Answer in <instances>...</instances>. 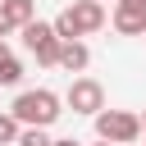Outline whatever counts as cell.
Returning a JSON list of instances; mask_svg holds the SVG:
<instances>
[{"mask_svg":"<svg viewBox=\"0 0 146 146\" xmlns=\"http://www.w3.org/2000/svg\"><path fill=\"white\" fill-rule=\"evenodd\" d=\"M9 114L23 123V128H50L59 114H64V96H55L50 87H36V91H18Z\"/></svg>","mask_w":146,"mask_h":146,"instance_id":"1","label":"cell"},{"mask_svg":"<svg viewBox=\"0 0 146 146\" xmlns=\"http://www.w3.org/2000/svg\"><path fill=\"white\" fill-rule=\"evenodd\" d=\"M96 27H105V5H100V0H73V5L59 9V18H55L59 41H82V36H91Z\"/></svg>","mask_w":146,"mask_h":146,"instance_id":"2","label":"cell"},{"mask_svg":"<svg viewBox=\"0 0 146 146\" xmlns=\"http://www.w3.org/2000/svg\"><path fill=\"white\" fill-rule=\"evenodd\" d=\"M23 32V46L36 55V64L41 68H59V32H55V23H41V18H32V23H23L18 27Z\"/></svg>","mask_w":146,"mask_h":146,"instance_id":"3","label":"cell"},{"mask_svg":"<svg viewBox=\"0 0 146 146\" xmlns=\"http://www.w3.org/2000/svg\"><path fill=\"white\" fill-rule=\"evenodd\" d=\"M96 137L100 141H114V146H132L141 137V119L132 110H100L96 114Z\"/></svg>","mask_w":146,"mask_h":146,"instance_id":"4","label":"cell"},{"mask_svg":"<svg viewBox=\"0 0 146 146\" xmlns=\"http://www.w3.org/2000/svg\"><path fill=\"white\" fill-rule=\"evenodd\" d=\"M64 105L73 110V114H100L105 110V87L96 82V78H73L68 82V91H64Z\"/></svg>","mask_w":146,"mask_h":146,"instance_id":"5","label":"cell"},{"mask_svg":"<svg viewBox=\"0 0 146 146\" xmlns=\"http://www.w3.org/2000/svg\"><path fill=\"white\" fill-rule=\"evenodd\" d=\"M110 23H114V32H119V36H141V32H146V9H137V5L119 0V5H114V14H110Z\"/></svg>","mask_w":146,"mask_h":146,"instance_id":"6","label":"cell"},{"mask_svg":"<svg viewBox=\"0 0 146 146\" xmlns=\"http://www.w3.org/2000/svg\"><path fill=\"white\" fill-rule=\"evenodd\" d=\"M91 64V50L82 46V41H64L59 46V68H68V73H82Z\"/></svg>","mask_w":146,"mask_h":146,"instance_id":"7","label":"cell"},{"mask_svg":"<svg viewBox=\"0 0 146 146\" xmlns=\"http://www.w3.org/2000/svg\"><path fill=\"white\" fill-rule=\"evenodd\" d=\"M0 5H5V14L14 18V27H23V23L36 18V0H0Z\"/></svg>","mask_w":146,"mask_h":146,"instance_id":"8","label":"cell"},{"mask_svg":"<svg viewBox=\"0 0 146 146\" xmlns=\"http://www.w3.org/2000/svg\"><path fill=\"white\" fill-rule=\"evenodd\" d=\"M18 82H23V59L18 55L0 59V87H18Z\"/></svg>","mask_w":146,"mask_h":146,"instance_id":"9","label":"cell"},{"mask_svg":"<svg viewBox=\"0 0 146 146\" xmlns=\"http://www.w3.org/2000/svg\"><path fill=\"white\" fill-rule=\"evenodd\" d=\"M55 137L46 132V128H18V141L14 146H50Z\"/></svg>","mask_w":146,"mask_h":146,"instance_id":"10","label":"cell"},{"mask_svg":"<svg viewBox=\"0 0 146 146\" xmlns=\"http://www.w3.org/2000/svg\"><path fill=\"white\" fill-rule=\"evenodd\" d=\"M18 128H23V123L5 110V114H0V146H14V141H18Z\"/></svg>","mask_w":146,"mask_h":146,"instance_id":"11","label":"cell"},{"mask_svg":"<svg viewBox=\"0 0 146 146\" xmlns=\"http://www.w3.org/2000/svg\"><path fill=\"white\" fill-rule=\"evenodd\" d=\"M9 32H18V27H14V18H9L5 5H0V36H9Z\"/></svg>","mask_w":146,"mask_h":146,"instance_id":"12","label":"cell"},{"mask_svg":"<svg viewBox=\"0 0 146 146\" xmlns=\"http://www.w3.org/2000/svg\"><path fill=\"white\" fill-rule=\"evenodd\" d=\"M50 146H82V141H78V137H55Z\"/></svg>","mask_w":146,"mask_h":146,"instance_id":"13","label":"cell"},{"mask_svg":"<svg viewBox=\"0 0 146 146\" xmlns=\"http://www.w3.org/2000/svg\"><path fill=\"white\" fill-rule=\"evenodd\" d=\"M0 59H9V46H5V36H0Z\"/></svg>","mask_w":146,"mask_h":146,"instance_id":"14","label":"cell"},{"mask_svg":"<svg viewBox=\"0 0 146 146\" xmlns=\"http://www.w3.org/2000/svg\"><path fill=\"white\" fill-rule=\"evenodd\" d=\"M137 119H141V132H146V110H141V114H137Z\"/></svg>","mask_w":146,"mask_h":146,"instance_id":"15","label":"cell"},{"mask_svg":"<svg viewBox=\"0 0 146 146\" xmlns=\"http://www.w3.org/2000/svg\"><path fill=\"white\" fill-rule=\"evenodd\" d=\"M128 5H137V9H146V0H128Z\"/></svg>","mask_w":146,"mask_h":146,"instance_id":"16","label":"cell"},{"mask_svg":"<svg viewBox=\"0 0 146 146\" xmlns=\"http://www.w3.org/2000/svg\"><path fill=\"white\" fill-rule=\"evenodd\" d=\"M96 146H114V141H100V137H96Z\"/></svg>","mask_w":146,"mask_h":146,"instance_id":"17","label":"cell"},{"mask_svg":"<svg viewBox=\"0 0 146 146\" xmlns=\"http://www.w3.org/2000/svg\"><path fill=\"white\" fill-rule=\"evenodd\" d=\"M141 36H146V32H141Z\"/></svg>","mask_w":146,"mask_h":146,"instance_id":"18","label":"cell"},{"mask_svg":"<svg viewBox=\"0 0 146 146\" xmlns=\"http://www.w3.org/2000/svg\"><path fill=\"white\" fill-rule=\"evenodd\" d=\"M100 5H105V0H100Z\"/></svg>","mask_w":146,"mask_h":146,"instance_id":"19","label":"cell"}]
</instances>
